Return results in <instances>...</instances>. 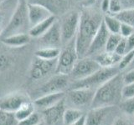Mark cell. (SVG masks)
Returning a JSON list of instances; mask_svg holds the SVG:
<instances>
[{
	"instance_id": "6da1fadb",
	"label": "cell",
	"mask_w": 134,
	"mask_h": 125,
	"mask_svg": "<svg viewBox=\"0 0 134 125\" xmlns=\"http://www.w3.org/2000/svg\"><path fill=\"white\" fill-rule=\"evenodd\" d=\"M103 22L102 14L91 8L81 12L78 30L75 35V47L78 58L86 57L89 47Z\"/></svg>"
},
{
	"instance_id": "7a4b0ae2",
	"label": "cell",
	"mask_w": 134,
	"mask_h": 125,
	"mask_svg": "<svg viewBox=\"0 0 134 125\" xmlns=\"http://www.w3.org/2000/svg\"><path fill=\"white\" fill-rule=\"evenodd\" d=\"M124 85L123 76L120 73L109 79L96 90L91 108L115 106L121 103V100H122L121 91Z\"/></svg>"
},
{
	"instance_id": "3957f363",
	"label": "cell",
	"mask_w": 134,
	"mask_h": 125,
	"mask_svg": "<svg viewBox=\"0 0 134 125\" xmlns=\"http://www.w3.org/2000/svg\"><path fill=\"white\" fill-rule=\"evenodd\" d=\"M29 28L30 27L28 16V3L26 0H18L14 14L3 31L1 38L17 33H28Z\"/></svg>"
},
{
	"instance_id": "277c9868",
	"label": "cell",
	"mask_w": 134,
	"mask_h": 125,
	"mask_svg": "<svg viewBox=\"0 0 134 125\" xmlns=\"http://www.w3.org/2000/svg\"><path fill=\"white\" fill-rule=\"evenodd\" d=\"M120 69L117 67H110V68H100L94 73L81 80L74 81L71 84L70 89H88L96 90L100 86H102L109 79H111L116 74H118Z\"/></svg>"
},
{
	"instance_id": "5b68a950",
	"label": "cell",
	"mask_w": 134,
	"mask_h": 125,
	"mask_svg": "<svg viewBox=\"0 0 134 125\" xmlns=\"http://www.w3.org/2000/svg\"><path fill=\"white\" fill-rule=\"evenodd\" d=\"M63 46L64 48L60 50L57 58L55 73L69 75L79 58L75 47V38Z\"/></svg>"
},
{
	"instance_id": "8992f818",
	"label": "cell",
	"mask_w": 134,
	"mask_h": 125,
	"mask_svg": "<svg viewBox=\"0 0 134 125\" xmlns=\"http://www.w3.org/2000/svg\"><path fill=\"white\" fill-rule=\"evenodd\" d=\"M81 12L76 10H71L65 14L60 22L62 45L69 43L75 38L78 30Z\"/></svg>"
},
{
	"instance_id": "52a82bcc",
	"label": "cell",
	"mask_w": 134,
	"mask_h": 125,
	"mask_svg": "<svg viewBox=\"0 0 134 125\" xmlns=\"http://www.w3.org/2000/svg\"><path fill=\"white\" fill-rule=\"evenodd\" d=\"M100 68L102 67L98 64L95 58L88 56L81 58H78V60L75 64L72 70L69 74V77L73 81L81 80L94 73Z\"/></svg>"
},
{
	"instance_id": "ba28073f",
	"label": "cell",
	"mask_w": 134,
	"mask_h": 125,
	"mask_svg": "<svg viewBox=\"0 0 134 125\" xmlns=\"http://www.w3.org/2000/svg\"><path fill=\"white\" fill-rule=\"evenodd\" d=\"M69 79V75L56 73L54 76L50 78L48 81H46L37 90V93H40V96H42L44 94L63 92V90L65 89L68 86Z\"/></svg>"
},
{
	"instance_id": "9c48e42d",
	"label": "cell",
	"mask_w": 134,
	"mask_h": 125,
	"mask_svg": "<svg viewBox=\"0 0 134 125\" xmlns=\"http://www.w3.org/2000/svg\"><path fill=\"white\" fill-rule=\"evenodd\" d=\"M57 65V58L55 59H43V58L35 57L32 62L30 68V77L32 79L39 80L43 78L52 71L55 72Z\"/></svg>"
},
{
	"instance_id": "30bf717a",
	"label": "cell",
	"mask_w": 134,
	"mask_h": 125,
	"mask_svg": "<svg viewBox=\"0 0 134 125\" xmlns=\"http://www.w3.org/2000/svg\"><path fill=\"white\" fill-rule=\"evenodd\" d=\"M39 42L41 48H59L62 45L60 26L59 20H56L51 27L40 36Z\"/></svg>"
},
{
	"instance_id": "8fae6325",
	"label": "cell",
	"mask_w": 134,
	"mask_h": 125,
	"mask_svg": "<svg viewBox=\"0 0 134 125\" xmlns=\"http://www.w3.org/2000/svg\"><path fill=\"white\" fill-rule=\"evenodd\" d=\"M114 111L115 106L91 108L86 114V125H106Z\"/></svg>"
},
{
	"instance_id": "7c38bea8",
	"label": "cell",
	"mask_w": 134,
	"mask_h": 125,
	"mask_svg": "<svg viewBox=\"0 0 134 125\" xmlns=\"http://www.w3.org/2000/svg\"><path fill=\"white\" fill-rule=\"evenodd\" d=\"M96 90L88 89H70L67 94V99L71 105L75 107H86L91 105Z\"/></svg>"
},
{
	"instance_id": "4fadbf2b",
	"label": "cell",
	"mask_w": 134,
	"mask_h": 125,
	"mask_svg": "<svg viewBox=\"0 0 134 125\" xmlns=\"http://www.w3.org/2000/svg\"><path fill=\"white\" fill-rule=\"evenodd\" d=\"M110 32L107 29L106 24L104 22L102 23L98 29L97 33H96L93 40H92L91 43L88 49L86 56L91 57L92 55H96V54L100 53L105 48H106V44L108 39V37L110 35Z\"/></svg>"
},
{
	"instance_id": "5bb4252c",
	"label": "cell",
	"mask_w": 134,
	"mask_h": 125,
	"mask_svg": "<svg viewBox=\"0 0 134 125\" xmlns=\"http://www.w3.org/2000/svg\"><path fill=\"white\" fill-rule=\"evenodd\" d=\"M65 99V98L61 99L54 106L43 109L42 114L47 125H55L63 119V114L66 109Z\"/></svg>"
},
{
	"instance_id": "9a60e30c",
	"label": "cell",
	"mask_w": 134,
	"mask_h": 125,
	"mask_svg": "<svg viewBox=\"0 0 134 125\" xmlns=\"http://www.w3.org/2000/svg\"><path fill=\"white\" fill-rule=\"evenodd\" d=\"M54 15L48 8L35 3H28V16L29 27L32 28L42 21Z\"/></svg>"
},
{
	"instance_id": "2e32d148",
	"label": "cell",
	"mask_w": 134,
	"mask_h": 125,
	"mask_svg": "<svg viewBox=\"0 0 134 125\" xmlns=\"http://www.w3.org/2000/svg\"><path fill=\"white\" fill-rule=\"evenodd\" d=\"M29 101L24 93H12L0 98V109L14 113L25 102Z\"/></svg>"
},
{
	"instance_id": "e0dca14e",
	"label": "cell",
	"mask_w": 134,
	"mask_h": 125,
	"mask_svg": "<svg viewBox=\"0 0 134 125\" xmlns=\"http://www.w3.org/2000/svg\"><path fill=\"white\" fill-rule=\"evenodd\" d=\"M17 3H18V0H5L0 3V37L9 22Z\"/></svg>"
},
{
	"instance_id": "ac0fdd59",
	"label": "cell",
	"mask_w": 134,
	"mask_h": 125,
	"mask_svg": "<svg viewBox=\"0 0 134 125\" xmlns=\"http://www.w3.org/2000/svg\"><path fill=\"white\" fill-rule=\"evenodd\" d=\"M65 93L64 92H59V93H49L40 96L35 100V106L39 107L42 110L48 108L49 107L54 106L58 102H60L61 99L65 98Z\"/></svg>"
},
{
	"instance_id": "d6986e66",
	"label": "cell",
	"mask_w": 134,
	"mask_h": 125,
	"mask_svg": "<svg viewBox=\"0 0 134 125\" xmlns=\"http://www.w3.org/2000/svg\"><path fill=\"white\" fill-rule=\"evenodd\" d=\"M121 56L116 52H102L95 56V60L102 68H110L118 64Z\"/></svg>"
},
{
	"instance_id": "ffe728a7",
	"label": "cell",
	"mask_w": 134,
	"mask_h": 125,
	"mask_svg": "<svg viewBox=\"0 0 134 125\" xmlns=\"http://www.w3.org/2000/svg\"><path fill=\"white\" fill-rule=\"evenodd\" d=\"M30 38L31 37L29 35V33H17V34L1 38V42L8 47L21 48L29 43Z\"/></svg>"
},
{
	"instance_id": "44dd1931",
	"label": "cell",
	"mask_w": 134,
	"mask_h": 125,
	"mask_svg": "<svg viewBox=\"0 0 134 125\" xmlns=\"http://www.w3.org/2000/svg\"><path fill=\"white\" fill-rule=\"evenodd\" d=\"M57 20L55 15H51L48 18H46L45 20L42 21V22L39 23L38 24L35 25L34 27L30 28L29 30V35L32 38H40L42 36L44 33L48 30V29L51 27V25Z\"/></svg>"
},
{
	"instance_id": "7402d4cb",
	"label": "cell",
	"mask_w": 134,
	"mask_h": 125,
	"mask_svg": "<svg viewBox=\"0 0 134 125\" xmlns=\"http://www.w3.org/2000/svg\"><path fill=\"white\" fill-rule=\"evenodd\" d=\"M28 3L40 4L46 8L54 15L62 12L65 7L66 0H26Z\"/></svg>"
},
{
	"instance_id": "603a6c76",
	"label": "cell",
	"mask_w": 134,
	"mask_h": 125,
	"mask_svg": "<svg viewBox=\"0 0 134 125\" xmlns=\"http://www.w3.org/2000/svg\"><path fill=\"white\" fill-rule=\"evenodd\" d=\"M85 114L82 110L79 108H66L63 114V124L64 125H71L74 123L75 121H77L80 118Z\"/></svg>"
},
{
	"instance_id": "cb8c5ba5",
	"label": "cell",
	"mask_w": 134,
	"mask_h": 125,
	"mask_svg": "<svg viewBox=\"0 0 134 125\" xmlns=\"http://www.w3.org/2000/svg\"><path fill=\"white\" fill-rule=\"evenodd\" d=\"M35 112V104L32 103L31 102L27 101L24 103L18 109H17L14 114V118L17 122H20V121L24 120L29 117L31 114Z\"/></svg>"
},
{
	"instance_id": "d4e9b609",
	"label": "cell",
	"mask_w": 134,
	"mask_h": 125,
	"mask_svg": "<svg viewBox=\"0 0 134 125\" xmlns=\"http://www.w3.org/2000/svg\"><path fill=\"white\" fill-rule=\"evenodd\" d=\"M60 53L59 48H40L35 52V57L43 58V59H55L58 58Z\"/></svg>"
},
{
	"instance_id": "484cf974",
	"label": "cell",
	"mask_w": 134,
	"mask_h": 125,
	"mask_svg": "<svg viewBox=\"0 0 134 125\" xmlns=\"http://www.w3.org/2000/svg\"><path fill=\"white\" fill-rule=\"evenodd\" d=\"M114 16L121 23H126L134 28V8H128L127 9H122Z\"/></svg>"
},
{
	"instance_id": "4316f807",
	"label": "cell",
	"mask_w": 134,
	"mask_h": 125,
	"mask_svg": "<svg viewBox=\"0 0 134 125\" xmlns=\"http://www.w3.org/2000/svg\"><path fill=\"white\" fill-rule=\"evenodd\" d=\"M103 22L106 24L107 29L111 33H120L121 22L117 19L115 16L111 15H104Z\"/></svg>"
},
{
	"instance_id": "83f0119b",
	"label": "cell",
	"mask_w": 134,
	"mask_h": 125,
	"mask_svg": "<svg viewBox=\"0 0 134 125\" xmlns=\"http://www.w3.org/2000/svg\"><path fill=\"white\" fill-rule=\"evenodd\" d=\"M122 39L120 33H110L105 48V51L107 52H115L116 46L118 45L119 42Z\"/></svg>"
},
{
	"instance_id": "f1b7e54d",
	"label": "cell",
	"mask_w": 134,
	"mask_h": 125,
	"mask_svg": "<svg viewBox=\"0 0 134 125\" xmlns=\"http://www.w3.org/2000/svg\"><path fill=\"white\" fill-rule=\"evenodd\" d=\"M120 108L127 115L134 114V97L127 99H122L120 103Z\"/></svg>"
},
{
	"instance_id": "f546056e",
	"label": "cell",
	"mask_w": 134,
	"mask_h": 125,
	"mask_svg": "<svg viewBox=\"0 0 134 125\" xmlns=\"http://www.w3.org/2000/svg\"><path fill=\"white\" fill-rule=\"evenodd\" d=\"M17 122L14 113L0 109V125H14Z\"/></svg>"
},
{
	"instance_id": "4dcf8cb0",
	"label": "cell",
	"mask_w": 134,
	"mask_h": 125,
	"mask_svg": "<svg viewBox=\"0 0 134 125\" xmlns=\"http://www.w3.org/2000/svg\"><path fill=\"white\" fill-rule=\"evenodd\" d=\"M133 60H134V50H132V51L124 54L123 56H121V60L118 63V65H117V68L120 69V71L123 70L127 68Z\"/></svg>"
},
{
	"instance_id": "1f68e13d",
	"label": "cell",
	"mask_w": 134,
	"mask_h": 125,
	"mask_svg": "<svg viewBox=\"0 0 134 125\" xmlns=\"http://www.w3.org/2000/svg\"><path fill=\"white\" fill-rule=\"evenodd\" d=\"M41 123V118L39 114L34 112L26 118L18 123V125H37Z\"/></svg>"
},
{
	"instance_id": "d6a6232c",
	"label": "cell",
	"mask_w": 134,
	"mask_h": 125,
	"mask_svg": "<svg viewBox=\"0 0 134 125\" xmlns=\"http://www.w3.org/2000/svg\"><path fill=\"white\" fill-rule=\"evenodd\" d=\"M134 97V83L130 84H125L121 91V98L122 99H127Z\"/></svg>"
},
{
	"instance_id": "836d02e7",
	"label": "cell",
	"mask_w": 134,
	"mask_h": 125,
	"mask_svg": "<svg viewBox=\"0 0 134 125\" xmlns=\"http://www.w3.org/2000/svg\"><path fill=\"white\" fill-rule=\"evenodd\" d=\"M122 10V4L119 0H110V6H109V12L113 14H118Z\"/></svg>"
},
{
	"instance_id": "e575fe53",
	"label": "cell",
	"mask_w": 134,
	"mask_h": 125,
	"mask_svg": "<svg viewBox=\"0 0 134 125\" xmlns=\"http://www.w3.org/2000/svg\"><path fill=\"white\" fill-rule=\"evenodd\" d=\"M115 52L117 54H119L120 56H123L124 54L127 53V39L126 38L122 37V39L119 42L118 45L116 46Z\"/></svg>"
},
{
	"instance_id": "d590c367",
	"label": "cell",
	"mask_w": 134,
	"mask_h": 125,
	"mask_svg": "<svg viewBox=\"0 0 134 125\" xmlns=\"http://www.w3.org/2000/svg\"><path fill=\"white\" fill-rule=\"evenodd\" d=\"M134 33V28H132L130 25L121 23V28H120V34L123 38H127L132 33Z\"/></svg>"
},
{
	"instance_id": "8d00e7d4",
	"label": "cell",
	"mask_w": 134,
	"mask_h": 125,
	"mask_svg": "<svg viewBox=\"0 0 134 125\" xmlns=\"http://www.w3.org/2000/svg\"><path fill=\"white\" fill-rule=\"evenodd\" d=\"M123 82L124 84H130V83H134V69L129 71L123 76Z\"/></svg>"
},
{
	"instance_id": "74e56055",
	"label": "cell",
	"mask_w": 134,
	"mask_h": 125,
	"mask_svg": "<svg viewBox=\"0 0 134 125\" xmlns=\"http://www.w3.org/2000/svg\"><path fill=\"white\" fill-rule=\"evenodd\" d=\"M126 39H127V53H128L134 50V33Z\"/></svg>"
},
{
	"instance_id": "f35d334b",
	"label": "cell",
	"mask_w": 134,
	"mask_h": 125,
	"mask_svg": "<svg viewBox=\"0 0 134 125\" xmlns=\"http://www.w3.org/2000/svg\"><path fill=\"white\" fill-rule=\"evenodd\" d=\"M10 64V59L5 55H0V68H6Z\"/></svg>"
},
{
	"instance_id": "ab89813d",
	"label": "cell",
	"mask_w": 134,
	"mask_h": 125,
	"mask_svg": "<svg viewBox=\"0 0 134 125\" xmlns=\"http://www.w3.org/2000/svg\"><path fill=\"white\" fill-rule=\"evenodd\" d=\"M109 6H110V0H102L100 3V8L103 12L109 11Z\"/></svg>"
},
{
	"instance_id": "60d3db41",
	"label": "cell",
	"mask_w": 134,
	"mask_h": 125,
	"mask_svg": "<svg viewBox=\"0 0 134 125\" xmlns=\"http://www.w3.org/2000/svg\"><path fill=\"white\" fill-rule=\"evenodd\" d=\"M112 125H130V123L124 118H117L113 122Z\"/></svg>"
},
{
	"instance_id": "b9f144b4",
	"label": "cell",
	"mask_w": 134,
	"mask_h": 125,
	"mask_svg": "<svg viewBox=\"0 0 134 125\" xmlns=\"http://www.w3.org/2000/svg\"><path fill=\"white\" fill-rule=\"evenodd\" d=\"M86 115L85 114L81 118H80L77 121H75V122L71 125H86Z\"/></svg>"
},
{
	"instance_id": "7bdbcfd3",
	"label": "cell",
	"mask_w": 134,
	"mask_h": 125,
	"mask_svg": "<svg viewBox=\"0 0 134 125\" xmlns=\"http://www.w3.org/2000/svg\"><path fill=\"white\" fill-rule=\"evenodd\" d=\"M97 0H83V5L86 8H91Z\"/></svg>"
},
{
	"instance_id": "ee69618b",
	"label": "cell",
	"mask_w": 134,
	"mask_h": 125,
	"mask_svg": "<svg viewBox=\"0 0 134 125\" xmlns=\"http://www.w3.org/2000/svg\"><path fill=\"white\" fill-rule=\"evenodd\" d=\"M119 1L121 3V4H123V3H134V0H119Z\"/></svg>"
},
{
	"instance_id": "f6af8a7d",
	"label": "cell",
	"mask_w": 134,
	"mask_h": 125,
	"mask_svg": "<svg viewBox=\"0 0 134 125\" xmlns=\"http://www.w3.org/2000/svg\"><path fill=\"white\" fill-rule=\"evenodd\" d=\"M37 125H44V123L43 122H41V123H40L39 124H37Z\"/></svg>"
},
{
	"instance_id": "bcb514c9",
	"label": "cell",
	"mask_w": 134,
	"mask_h": 125,
	"mask_svg": "<svg viewBox=\"0 0 134 125\" xmlns=\"http://www.w3.org/2000/svg\"><path fill=\"white\" fill-rule=\"evenodd\" d=\"M4 1H5V0H0V3H3V2H4Z\"/></svg>"
},
{
	"instance_id": "7dc6e473",
	"label": "cell",
	"mask_w": 134,
	"mask_h": 125,
	"mask_svg": "<svg viewBox=\"0 0 134 125\" xmlns=\"http://www.w3.org/2000/svg\"><path fill=\"white\" fill-rule=\"evenodd\" d=\"M75 1H77V2H81V1H83V0H75Z\"/></svg>"
},
{
	"instance_id": "c3c4849f",
	"label": "cell",
	"mask_w": 134,
	"mask_h": 125,
	"mask_svg": "<svg viewBox=\"0 0 134 125\" xmlns=\"http://www.w3.org/2000/svg\"><path fill=\"white\" fill-rule=\"evenodd\" d=\"M133 122H134V114H133Z\"/></svg>"
}]
</instances>
